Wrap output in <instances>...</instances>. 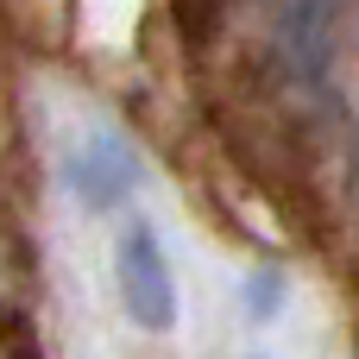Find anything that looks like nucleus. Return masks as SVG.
Masks as SVG:
<instances>
[{
    "instance_id": "1",
    "label": "nucleus",
    "mask_w": 359,
    "mask_h": 359,
    "mask_svg": "<svg viewBox=\"0 0 359 359\" xmlns=\"http://www.w3.org/2000/svg\"><path fill=\"white\" fill-rule=\"evenodd\" d=\"M114 278H120V303L145 334H164L177 322V284H170V259L158 246L151 227H126L114 246Z\"/></svg>"
},
{
    "instance_id": "2",
    "label": "nucleus",
    "mask_w": 359,
    "mask_h": 359,
    "mask_svg": "<svg viewBox=\"0 0 359 359\" xmlns=\"http://www.w3.org/2000/svg\"><path fill=\"white\" fill-rule=\"evenodd\" d=\"M69 189L82 208H120L139 189V151L120 133H88L69 151Z\"/></svg>"
},
{
    "instance_id": "3",
    "label": "nucleus",
    "mask_w": 359,
    "mask_h": 359,
    "mask_svg": "<svg viewBox=\"0 0 359 359\" xmlns=\"http://www.w3.org/2000/svg\"><path fill=\"white\" fill-rule=\"evenodd\" d=\"M334 13H341V0H284V57L316 88L334 69Z\"/></svg>"
},
{
    "instance_id": "4",
    "label": "nucleus",
    "mask_w": 359,
    "mask_h": 359,
    "mask_svg": "<svg viewBox=\"0 0 359 359\" xmlns=\"http://www.w3.org/2000/svg\"><path fill=\"white\" fill-rule=\"evenodd\" d=\"M278 290H284V284H278V271H259V278H252V290H246V303H252V316H271V303H278Z\"/></svg>"
}]
</instances>
